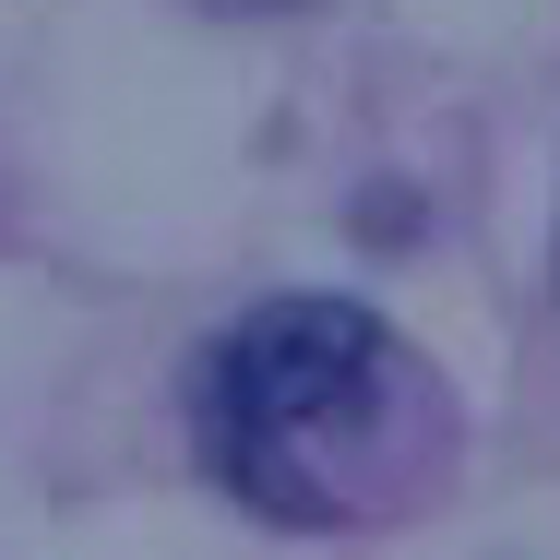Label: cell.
Returning <instances> with one entry per match:
<instances>
[{
	"mask_svg": "<svg viewBox=\"0 0 560 560\" xmlns=\"http://www.w3.org/2000/svg\"><path fill=\"white\" fill-rule=\"evenodd\" d=\"M430 370L358 299H275L191 370V442L275 525H358L430 465Z\"/></svg>",
	"mask_w": 560,
	"mask_h": 560,
	"instance_id": "obj_1",
	"label": "cell"
},
{
	"mask_svg": "<svg viewBox=\"0 0 560 560\" xmlns=\"http://www.w3.org/2000/svg\"><path fill=\"white\" fill-rule=\"evenodd\" d=\"M226 12H275V0H226Z\"/></svg>",
	"mask_w": 560,
	"mask_h": 560,
	"instance_id": "obj_2",
	"label": "cell"
}]
</instances>
